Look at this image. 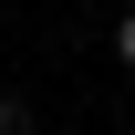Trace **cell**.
Returning <instances> with one entry per match:
<instances>
[{"label":"cell","instance_id":"obj_2","mask_svg":"<svg viewBox=\"0 0 135 135\" xmlns=\"http://www.w3.org/2000/svg\"><path fill=\"white\" fill-rule=\"evenodd\" d=\"M114 52H125V62H135V11H125V21H114Z\"/></svg>","mask_w":135,"mask_h":135},{"label":"cell","instance_id":"obj_1","mask_svg":"<svg viewBox=\"0 0 135 135\" xmlns=\"http://www.w3.org/2000/svg\"><path fill=\"white\" fill-rule=\"evenodd\" d=\"M0 135H31V104L21 94H0Z\"/></svg>","mask_w":135,"mask_h":135}]
</instances>
